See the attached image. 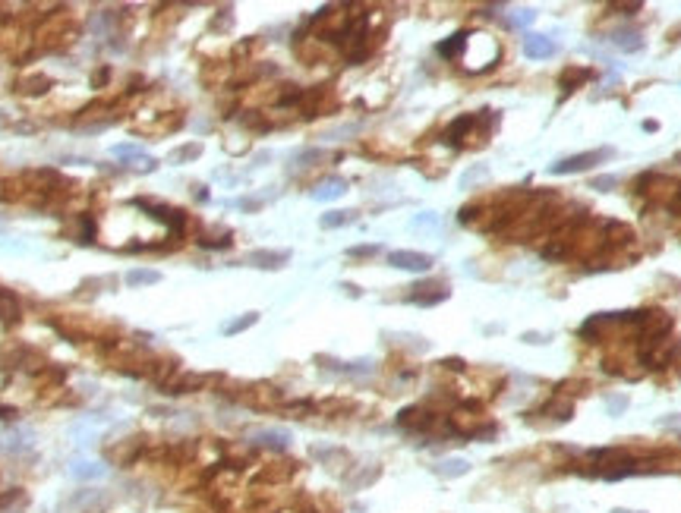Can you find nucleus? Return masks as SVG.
Instances as JSON below:
<instances>
[{
    "instance_id": "3",
    "label": "nucleus",
    "mask_w": 681,
    "mask_h": 513,
    "mask_svg": "<svg viewBox=\"0 0 681 513\" xmlns=\"http://www.w3.org/2000/svg\"><path fill=\"white\" fill-rule=\"evenodd\" d=\"M410 303L417 305H439L448 299V283L442 281H429V283H417V287H410Z\"/></svg>"
},
{
    "instance_id": "17",
    "label": "nucleus",
    "mask_w": 681,
    "mask_h": 513,
    "mask_svg": "<svg viewBox=\"0 0 681 513\" xmlns=\"http://www.w3.org/2000/svg\"><path fill=\"white\" fill-rule=\"evenodd\" d=\"M259 321V315L255 312H247L243 318H237V321H231V325H224V334H240V331H247L249 325H255Z\"/></svg>"
},
{
    "instance_id": "5",
    "label": "nucleus",
    "mask_w": 681,
    "mask_h": 513,
    "mask_svg": "<svg viewBox=\"0 0 681 513\" xmlns=\"http://www.w3.org/2000/svg\"><path fill=\"white\" fill-rule=\"evenodd\" d=\"M555 51H558V45H555L549 35H527L524 38V54L533 60H549V57H555Z\"/></svg>"
},
{
    "instance_id": "7",
    "label": "nucleus",
    "mask_w": 681,
    "mask_h": 513,
    "mask_svg": "<svg viewBox=\"0 0 681 513\" xmlns=\"http://www.w3.org/2000/svg\"><path fill=\"white\" fill-rule=\"evenodd\" d=\"M344 193H347V179L328 177V179H322V183H315L309 195H313L315 201H331V199H341Z\"/></svg>"
},
{
    "instance_id": "23",
    "label": "nucleus",
    "mask_w": 681,
    "mask_h": 513,
    "mask_svg": "<svg viewBox=\"0 0 681 513\" xmlns=\"http://www.w3.org/2000/svg\"><path fill=\"white\" fill-rule=\"evenodd\" d=\"M533 16H536V13H533V10H514V16H511V19H508V25H527V23H533Z\"/></svg>"
},
{
    "instance_id": "24",
    "label": "nucleus",
    "mask_w": 681,
    "mask_h": 513,
    "mask_svg": "<svg viewBox=\"0 0 681 513\" xmlns=\"http://www.w3.org/2000/svg\"><path fill=\"white\" fill-rule=\"evenodd\" d=\"M656 425H659V428H669V432H681V413H672V416H662Z\"/></svg>"
},
{
    "instance_id": "27",
    "label": "nucleus",
    "mask_w": 681,
    "mask_h": 513,
    "mask_svg": "<svg viewBox=\"0 0 681 513\" xmlns=\"http://www.w3.org/2000/svg\"><path fill=\"white\" fill-rule=\"evenodd\" d=\"M625 406H628V400H625V397H609V400H606L609 416H618V413H625Z\"/></svg>"
},
{
    "instance_id": "2",
    "label": "nucleus",
    "mask_w": 681,
    "mask_h": 513,
    "mask_svg": "<svg viewBox=\"0 0 681 513\" xmlns=\"http://www.w3.org/2000/svg\"><path fill=\"white\" fill-rule=\"evenodd\" d=\"M388 265L397 271H413V274H423V271L432 268V255L426 252H410V249H397L388 255Z\"/></svg>"
},
{
    "instance_id": "26",
    "label": "nucleus",
    "mask_w": 681,
    "mask_h": 513,
    "mask_svg": "<svg viewBox=\"0 0 681 513\" xmlns=\"http://www.w3.org/2000/svg\"><path fill=\"white\" fill-rule=\"evenodd\" d=\"M413 227H439V217L432 211H423V215L413 217Z\"/></svg>"
},
{
    "instance_id": "21",
    "label": "nucleus",
    "mask_w": 681,
    "mask_h": 513,
    "mask_svg": "<svg viewBox=\"0 0 681 513\" xmlns=\"http://www.w3.org/2000/svg\"><path fill=\"white\" fill-rule=\"evenodd\" d=\"M375 476H379V466H369L366 472H363V476H353V479H350V482H347V485H350V488H363V485L375 482Z\"/></svg>"
},
{
    "instance_id": "22",
    "label": "nucleus",
    "mask_w": 681,
    "mask_h": 513,
    "mask_svg": "<svg viewBox=\"0 0 681 513\" xmlns=\"http://www.w3.org/2000/svg\"><path fill=\"white\" fill-rule=\"evenodd\" d=\"M618 186V177H596L590 183V189H599V193H609V189Z\"/></svg>"
},
{
    "instance_id": "15",
    "label": "nucleus",
    "mask_w": 681,
    "mask_h": 513,
    "mask_svg": "<svg viewBox=\"0 0 681 513\" xmlns=\"http://www.w3.org/2000/svg\"><path fill=\"white\" fill-rule=\"evenodd\" d=\"M464 41H467V32H461V35H451L448 41H442V45H439V54H442V57H461V54H464Z\"/></svg>"
},
{
    "instance_id": "12",
    "label": "nucleus",
    "mask_w": 681,
    "mask_h": 513,
    "mask_svg": "<svg viewBox=\"0 0 681 513\" xmlns=\"http://www.w3.org/2000/svg\"><path fill=\"white\" fill-rule=\"evenodd\" d=\"M253 444H262V447H275V450H284L291 444V435L281 432V428H271V432H255L253 435Z\"/></svg>"
},
{
    "instance_id": "20",
    "label": "nucleus",
    "mask_w": 681,
    "mask_h": 513,
    "mask_svg": "<svg viewBox=\"0 0 681 513\" xmlns=\"http://www.w3.org/2000/svg\"><path fill=\"white\" fill-rule=\"evenodd\" d=\"M584 79H587V69H568V73L562 76V89L565 91H574L577 82H584Z\"/></svg>"
},
{
    "instance_id": "11",
    "label": "nucleus",
    "mask_w": 681,
    "mask_h": 513,
    "mask_svg": "<svg viewBox=\"0 0 681 513\" xmlns=\"http://www.w3.org/2000/svg\"><path fill=\"white\" fill-rule=\"evenodd\" d=\"M70 476L89 482V479H101V476H105V466H101V463H92V460H73V463H70Z\"/></svg>"
},
{
    "instance_id": "28",
    "label": "nucleus",
    "mask_w": 681,
    "mask_h": 513,
    "mask_svg": "<svg viewBox=\"0 0 681 513\" xmlns=\"http://www.w3.org/2000/svg\"><path fill=\"white\" fill-rule=\"evenodd\" d=\"M609 7H612V10H625V16H628V13H637V10H640V3H609Z\"/></svg>"
},
{
    "instance_id": "30",
    "label": "nucleus",
    "mask_w": 681,
    "mask_h": 513,
    "mask_svg": "<svg viewBox=\"0 0 681 513\" xmlns=\"http://www.w3.org/2000/svg\"><path fill=\"white\" fill-rule=\"evenodd\" d=\"M612 513H631V510H612ZM637 513H644V510H637Z\"/></svg>"
},
{
    "instance_id": "8",
    "label": "nucleus",
    "mask_w": 681,
    "mask_h": 513,
    "mask_svg": "<svg viewBox=\"0 0 681 513\" xmlns=\"http://www.w3.org/2000/svg\"><path fill=\"white\" fill-rule=\"evenodd\" d=\"M618 51H625V54H634V51H640L644 47V35L640 32H634V29H618V32H612V38H609Z\"/></svg>"
},
{
    "instance_id": "25",
    "label": "nucleus",
    "mask_w": 681,
    "mask_h": 513,
    "mask_svg": "<svg viewBox=\"0 0 681 513\" xmlns=\"http://www.w3.org/2000/svg\"><path fill=\"white\" fill-rule=\"evenodd\" d=\"M379 252V245H353V249H347V255L350 259H369V255Z\"/></svg>"
},
{
    "instance_id": "29",
    "label": "nucleus",
    "mask_w": 681,
    "mask_h": 513,
    "mask_svg": "<svg viewBox=\"0 0 681 513\" xmlns=\"http://www.w3.org/2000/svg\"><path fill=\"white\" fill-rule=\"evenodd\" d=\"M524 340L527 343H546V337L543 334H524Z\"/></svg>"
},
{
    "instance_id": "16",
    "label": "nucleus",
    "mask_w": 681,
    "mask_h": 513,
    "mask_svg": "<svg viewBox=\"0 0 681 513\" xmlns=\"http://www.w3.org/2000/svg\"><path fill=\"white\" fill-rule=\"evenodd\" d=\"M199 155H202V145H199V142H193V145H183V149L174 151L171 161L174 164H183V161H193V157H199Z\"/></svg>"
},
{
    "instance_id": "10",
    "label": "nucleus",
    "mask_w": 681,
    "mask_h": 513,
    "mask_svg": "<svg viewBox=\"0 0 681 513\" xmlns=\"http://www.w3.org/2000/svg\"><path fill=\"white\" fill-rule=\"evenodd\" d=\"M467 469H470V463L467 460H457V457H448V460H439L432 466L435 476H442V479H457V476H464Z\"/></svg>"
},
{
    "instance_id": "1",
    "label": "nucleus",
    "mask_w": 681,
    "mask_h": 513,
    "mask_svg": "<svg viewBox=\"0 0 681 513\" xmlns=\"http://www.w3.org/2000/svg\"><path fill=\"white\" fill-rule=\"evenodd\" d=\"M612 157V149H593V151H584V155H574V157H565V161H555L549 171L552 173H580V171H590L593 164H603Z\"/></svg>"
},
{
    "instance_id": "13",
    "label": "nucleus",
    "mask_w": 681,
    "mask_h": 513,
    "mask_svg": "<svg viewBox=\"0 0 681 513\" xmlns=\"http://www.w3.org/2000/svg\"><path fill=\"white\" fill-rule=\"evenodd\" d=\"M357 221V211H328V215L319 217L325 230H335V227H344V223H353Z\"/></svg>"
},
{
    "instance_id": "19",
    "label": "nucleus",
    "mask_w": 681,
    "mask_h": 513,
    "mask_svg": "<svg viewBox=\"0 0 681 513\" xmlns=\"http://www.w3.org/2000/svg\"><path fill=\"white\" fill-rule=\"evenodd\" d=\"M19 315V305H16V299H10V296H3L0 293V321H10V318H16Z\"/></svg>"
},
{
    "instance_id": "4",
    "label": "nucleus",
    "mask_w": 681,
    "mask_h": 513,
    "mask_svg": "<svg viewBox=\"0 0 681 513\" xmlns=\"http://www.w3.org/2000/svg\"><path fill=\"white\" fill-rule=\"evenodd\" d=\"M247 261L262 271H275V268H284L287 261H291V252L287 249H255V252H249Z\"/></svg>"
},
{
    "instance_id": "9",
    "label": "nucleus",
    "mask_w": 681,
    "mask_h": 513,
    "mask_svg": "<svg viewBox=\"0 0 681 513\" xmlns=\"http://www.w3.org/2000/svg\"><path fill=\"white\" fill-rule=\"evenodd\" d=\"M476 123H479V117H473V113H467V117L454 120V123L448 127V133H445V142H448V145H461V142H464L467 135H470V129L476 127Z\"/></svg>"
},
{
    "instance_id": "14",
    "label": "nucleus",
    "mask_w": 681,
    "mask_h": 513,
    "mask_svg": "<svg viewBox=\"0 0 681 513\" xmlns=\"http://www.w3.org/2000/svg\"><path fill=\"white\" fill-rule=\"evenodd\" d=\"M158 281H161V274L151 271V268H136V271H129L127 274L129 287H151V283H158Z\"/></svg>"
},
{
    "instance_id": "6",
    "label": "nucleus",
    "mask_w": 681,
    "mask_h": 513,
    "mask_svg": "<svg viewBox=\"0 0 681 513\" xmlns=\"http://www.w3.org/2000/svg\"><path fill=\"white\" fill-rule=\"evenodd\" d=\"M397 425H401L404 432H423V428L432 425V416H429L423 406H410V409H404V413L397 416Z\"/></svg>"
},
{
    "instance_id": "18",
    "label": "nucleus",
    "mask_w": 681,
    "mask_h": 513,
    "mask_svg": "<svg viewBox=\"0 0 681 513\" xmlns=\"http://www.w3.org/2000/svg\"><path fill=\"white\" fill-rule=\"evenodd\" d=\"M325 151L319 149H306V151H300L297 157H293V167H313V161H322Z\"/></svg>"
}]
</instances>
